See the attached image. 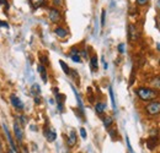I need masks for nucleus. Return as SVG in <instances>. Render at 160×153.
I'll return each mask as SVG.
<instances>
[{
  "mask_svg": "<svg viewBox=\"0 0 160 153\" xmlns=\"http://www.w3.org/2000/svg\"><path fill=\"white\" fill-rule=\"evenodd\" d=\"M136 93L139 98L140 100L143 102H152V100H155L159 93L155 91V90H152L149 87H138L136 90Z\"/></svg>",
  "mask_w": 160,
  "mask_h": 153,
  "instance_id": "f257e3e1",
  "label": "nucleus"
},
{
  "mask_svg": "<svg viewBox=\"0 0 160 153\" xmlns=\"http://www.w3.org/2000/svg\"><path fill=\"white\" fill-rule=\"evenodd\" d=\"M145 112L150 116H157L160 114V100H152L145 105Z\"/></svg>",
  "mask_w": 160,
  "mask_h": 153,
  "instance_id": "f03ea898",
  "label": "nucleus"
},
{
  "mask_svg": "<svg viewBox=\"0 0 160 153\" xmlns=\"http://www.w3.org/2000/svg\"><path fill=\"white\" fill-rule=\"evenodd\" d=\"M48 19L52 23H59L62 21V14L57 7H51L48 10Z\"/></svg>",
  "mask_w": 160,
  "mask_h": 153,
  "instance_id": "7ed1b4c3",
  "label": "nucleus"
},
{
  "mask_svg": "<svg viewBox=\"0 0 160 153\" xmlns=\"http://www.w3.org/2000/svg\"><path fill=\"white\" fill-rule=\"evenodd\" d=\"M128 38L131 42H136L139 38V32H138V28L136 25H128Z\"/></svg>",
  "mask_w": 160,
  "mask_h": 153,
  "instance_id": "20e7f679",
  "label": "nucleus"
},
{
  "mask_svg": "<svg viewBox=\"0 0 160 153\" xmlns=\"http://www.w3.org/2000/svg\"><path fill=\"white\" fill-rule=\"evenodd\" d=\"M10 103H11V105L16 109V110H23V103L20 100V98L18 96H12L10 97Z\"/></svg>",
  "mask_w": 160,
  "mask_h": 153,
  "instance_id": "39448f33",
  "label": "nucleus"
},
{
  "mask_svg": "<svg viewBox=\"0 0 160 153\" xmlns=\"http://www.w3.org/2000/svg\"><path fill=\"white\" fill-rule=\"evenodd\" d=\"M14 132H15L16 140L19 142H22V140H23V131H22V129L20 128L19 123H14Z\"/></svg>",
  "mask_w": 160,
  "mask_h": 153,
  "instance_id": "423d86ee",
  "label": "nucleus"
},
{
  "mask_svg": "<svg viewBox=\"0 0 160 153\" xmlns=\"http://www.w3.org/2000/svg\"><path fill=\"white\" fill-rule=\"evenodd\" d=\"M54 33H56L59 38H65V37L68 36L67 28H64V27H62V26H57V27L54 28Z\"/></svg>",
  "mask_w": 160,
  "mask_h": 153,
  "instance_id": "0eeeda50",
  "label": "nucleus"
},
{
  "mask_svg": "<svg viewBox=\"0 0 160 153\" xmlns=\"http://www.w3.org/2000/svg\"><path fill=\"white\" fill-rule=\"evenodd\" d=\"M2 128H4V131H5L6 137H8V140H9V143H10V146H11V150H12V151H15V152H18V148H16V146H15L14 141H12V137H11V135H10V132H9V130H8L6 125L4 124V125H2Z\"/></svg>",
  "mask_w": 160,
  "mask_h": 153,
  "instance_id": "6e6552de",
  "label": "nucleus"
},
{
  "mask_svg": "<svg viewBox=\"0 0 160 153\" xmlns=\"http://www.w3.org/2000/svg\"><path fill=\"white\" fill-rule=\"evenodd\" d=\"M75 143H77V132L74 130H72L70 134H69V137H68V146L69 147H74Z\"/></svg>",
  "mask_w": 160,
  "mask_h": 153,
  "instance_id": "1a4fd4ad",
  "label": "nucleus"
},
{
  "mask_svg": "<svg viewBox=\"0 0 160 153\" xmlns=\"http://www.w3.org/2000/svg\"><path fill=\"white\" fill-rule=\"evenodd\" d=\"M44 136H46V138H47L48 142H53V141L56 140V137H57L56 132H54L53 130H51V129H47V130L44 131Z\"/></svg>",
  "mask_w": 160,
  "mask_h": 153,
  "instance_id": "9d476101",
  "label": "nucleus"
},
{
  "mask_svg": "<svg viewBox=\"0 0 160 153\" xmlns=\"http://www.w3.org/2000/svg\"><path fill=\"white\" fill-rule=\"evenodd\" d=\"M30 4H31L33 10H37V9L42 7L46 4V0H30Z\"/></svg>",
  "mask_w": 160,
  "mask_h": 153,
  "instance_id": "9b49d317",
  "label": "nucleus"
},
{
  "mask_svg": "<svg viewBox=\"0 0 160 153\" xmlns=\"http://www.w3.org/2000/svg\"><path fill=\"white\" fill-rule=\"evenodd\" d=\"M38 72H40L41 77H42V81L46 83L47 82V69H46V66L44 65H42V64H40L38 65Z\"/></svg>",
  "mask_w": 160,
  "mask_h": 153,
  "instance_id": "f8f14e48",
  "label": "nucleus"
},
{
  "mask_svg": "<svg viewBox=\"0 0 160 153\" xmlns=\"http://www.w3.org/2000/svg\"><path fill=\"white\" fill-rule=\"evenodd\" d=\"M90 65H91V70L95 72V71H98V69H99V61H98V57L96 55H92L91 59H90Z\"/></svg>",
  "mask_w": 160,
  "mask_h": 153,
  "instance_id": "ddd939ff",
  "label": "nucleus"
},
{
  "mask_svg": "<svg viewBox=\"0 0 160 153\" xmlns=\"http://www.w3.org/2000/svg\"><path fill=\"white\" fill-rule=\"evenodd\" d=\"M105 109H106V104L105 103H98L96 105H95V110H96V113L98 114H102L103 112H105Z\"/></svg>",
  "mask_w": 160,
  "mask_h": 153,
  "instance_id": "4468645a",
  "label": "nucleus"
},
{
  "mask_svg": "<svg viewBox=\"0 0 160 153\" xmlns=\"http://www.w3.org/2000/svg\"><path fill=\"white\" fill-rule=\"evenodd\" d=\"M112 124H113V119H112L111 116H105V118H103V125H105L106 129H108Z\"/></svg>",
  "mask_w": 160,
  "mask_h": 153,
  "instance_id": "2eb2a0df",
  "label": "nucleus"
},
{
  "mask_svg": "<svg viewBox=\"0 0 160 153\" xmlns=\"http://www.w3.org/2000/svg\"><path fill=\"white\" fill-rule=\"evenodd\" d=\"M152 86L154 87V88H158V90H160V76H157L154 77L153 80H152Z\"/></svg>",
  "mask_w": 160,
  "mask_h": 153,
  "instance_id": "dca6fc26",
  "label": "nucleus"
},
{
  "mask_svg": "<svg viewBox=\"0 0 160 153\" xmlns=\"http://www.w3.org/2000/svg\"><path fill=\"white\" fill-rule=\"evenodd\" d=\"M60 66H62V69H63V71H64V74H67V75H70V67L63 61V60H60L59 61Z\"/></svg>",
  "mask_w": 160,
  "mask_h": 153,
  "instance_id": "f3484780",
  "label": "nucleus"
},
{
  "mask_svg": "<svg viewBox=\"0 0 160 153\" xmlns=\"http://www.w3.org/2000/svg\"><path fill=\"white\" fill-rule=\"evenodd\" d=\"M70 58L75 63H81V57H80L79 53H74V54H70Z\"/></svg>",
  "mask_w": 160,
  "mask_h": 153,
  "instance_id": "a211bd4d",
  "label": "nucleus"
},
{
  "mask_svg": "<svg viewBox=\"0 0 160 153\" xmlns=\"http://www.w3.org/2000/svg\"><path fill=\"white\" fill-rule=\"evenodd\" d=\"M32 93H33L35 96H38L41 93V90L38 85H33V86H32Z\"/></svg>",
  "mask_w": 160,
  "mask_h": 153,
  "instance_id": "6ab92c4d",
  "label": "nucleus"
},
{
  "mask_svg": "<svg viewBox=\"0 0 160 153\" xmlns=\"http://www.w3.org/2000/svg\"><path fill=\"white\" fill-rule=\"evenodd\" d=\"M40 61L42 65H44V66H47L48 64H49V61H48V59L46 55H40Z\"/></svg>",
  "mask_w": 160,
  "mask_h": 153,
  "instance_id": "aec40b11",
  "label": "nucleus"
},
{
  "mask_svg": "<svg viewBox=\"0 0 160 153\" xmlns=\"http://www.w3.org/2000/svg\"><path fill=\"white\" fill-rule=\"evenodd\" d=\"M105 19H106V11L102 10V12H101V26L102 27L105 26Z\"/></svg>",
  "mask_w": 160,
  "mask_h": 153,
  "instance_id": "412c9836",
  "label": "nucleus"
},
{
  "mask_svg": "<svg viewBox=\"0 0 160 153\" xmlns=\"http://www.w3.org/2000/svg\"><path fill=\"white\" fill-rule=\"evenodd\" d=\"M148 1L149 0H136V2H137L138 6H145L148 4Z\"/></svg>",
  "mask_w": 160,
  "mask_h": 153,
  "instance_id": "4be33fe9",
  "label": "nucleus"
},
{
  "mask_svg": "<svg viewBox=\"0 0 160 153\" xmlns=\"http://www.w3.org/2000/svg\"><path fill=\"white\" fill-rule=\"evenodd\" d=\"M110 95H111V100H112V105H113V108H116V103H115V98H113V92H112V90L110 88Z\"/></svg>",
  "mask_w": 160,
  "mask_h": 153,
  "instance_id": "5701e85b",
  "label": "nucleus"
},
{
  "mask_svg": "<svg viewBox=\"0 0 160 153\" xmlns=\"http://www.w3.org/2000/svg\"><path fill=\"white\" fill-rule=\"evenodd\" d=\"M80 135H81V137H82V138H86V131H85V129H84V128H81V129H80Z\"/></svg>",
  "mask_w": 160,
  "mask_h": 153,
  "instance_id": "b1692460",
  "label": "nucleus"
},
{
  "mask_svg": "<svg viewBox=\"0 0 160 153\" xmlns=\"http://www.w3.org/2000/svg\"><path fill=\"white\" fill-rule=\"evenodd\" d=\"M20 119H21V124H22V125H25V124L27 123V119H26V116H25V115H21Z\"/></svg>",
  "mask_w": 160,
  "mask_h": 153,
  "instance_id": "393cba45",
  "label": "nucleus"
},
{
  "mask_svg": "<svg viewBox=\"0 0 160 153\" xmlns=\"http://www.w3.org/2000/svg\"><path fill=\"white\" fill-rule=\"evenodd\" d=\"M118 52H120L121 54L124 52V44H123V43H121L120 45H118Z\"/></svg>",
  "mask_w": 160,
  "mask_h": 153,
  "instance_id": "a878e982",
  "label": "nucleus"
},
{
  "mask_svg": "<svg viewBox=\"0 0 160 153\" xmlns=\"http://www.w3.org/2000/svg\"><path fill=\"white\" fill-rule=\"evenodd\" d=\"M0 27H5V28H9V23H8V22H4V21H0Z\"/></svg>",
  "mask_w": 160,
  "mask_h": 153,
  "instance_id": "bb28decb",
  "label": "nucleus"
},
{
  "mask_svg": "<svg viewBox=\"0 0 160 153\" xmlns=\"http://www.w3.org/2000/svg\"><path fill=\"white\" fill-rule=\"evenodd\" d=\"M35 102H36V104H40L41 103V99L38 96H35Z\"/></svg>",
  "mask_w": 160,
  "mask_h": 153,
  "instance_id": "cd10ccee",
  "label": "nucleus"
},
{
  "mask_svg": "<svg viewBox=\"0 0 160 153\" xmlns=\"http://www.w3.org/2000/svg\"><path fill=\"white\" fill-rule=\"evenodd\" d=\"M81 55H82L84 58H88V53H86V50H82V52H81Z\"/></svg>",
  "mask_w": 160,
  "mask_h": 153,
  "instance_id": "c85d7f7f",
  "label": "nucleus"
},
{
  "mask_svg": "<svg viewBox=\"0 0 160 153\" xmlns=\"http://www.w3.org/2000/svg\"><path fill=\"white\" fill-rule=\"evenodd\" d=\"M53 4L54 5H60L62 2H60V0H53Z\"/></svg>",
  "mask_w": 160,
  "mask_h": 153,
  "instance_id": "c756f323",
  "label": "nucleus"
},
{
  "mask_svg": "<svg viewBox=\"0 0 160 153\" xmlns=\"http://www.w3.org/2000/svg\"><path fill=\"white\" fill-rule=\"evenodd\" d=\"M6 4V0H0V5H5Z\"/></svg>",
  "mask_w": 160,
  "mask_h": 153,
  "instance_id": "7c9ffc66",
  "label": "nucleus"
},
{
  "mask_svg": "<svg viewBox=\"0 0 160 153\" xmlns=\"http://www.w3.org/2000/svg\"><path fill=\"white\" fill-rule=\"evenodd\" d=\"M9 153H14V152H12V151H9Z\"/></svg>",
  "mask_w": 160,
  "mask_h": 153,
  "instance_id": "2f4dec72",
  "label": "nucleus"
}]
</instances>
